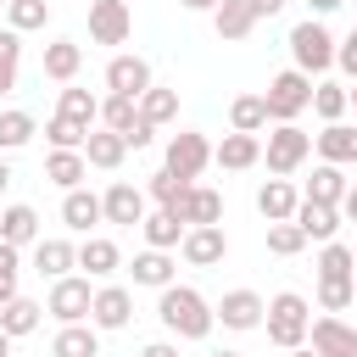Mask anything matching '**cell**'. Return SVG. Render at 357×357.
Returning a JSON list of instances; mask_svg holds the SVG:
<instances>
[{"label": "cell", "instance_id": "cell-47", "mask_svg": "<svg viewBox=\"0 0 357 357\" xmlns=\"http://www.w3.org/2000/svg\"><path fill=\"white\" fill-rule=\"evenodd\" d=\"M335 67H340V73L357 84V28H351L346 39H335Z\"/></svg>", "mask_w": 357, "mask_h": 357}, {"label": "cell", "instance_id": "cell-29", "mask_svg": "<svg viewBox=\"0 0 357 357\" xmlns=\"http://www.w3.org/2000/svg\"><path fill=\"white\" fill-rule=\"evenodd\" d=\"M346 167H335V162H318L312 167V178H307V195L301 201H324V206H340V195H346Z\"/></svg>", "mask_w": 357, "mask_h": 357}, {"label": "cell", "instance_id": "cell-16", "mask_svg": "<svg viewBox=\"0 0 357 357\" xmlns=\"http://www.w3.org/2000/svg\"><path fill=\"white\" fill-rule=\"evenodd\" d=\"M312 151H318V162L351 167L357 162V123H324V134H312Z\"/></svg>", "mask_w": 357, "mask_h": 357}, {"label": "cell", "instance_id": "cell-18", "mask_svg": "<svg viewBox=\"0 0 357 357\" xmlns=\"http://www.w3.org/2000/svg\"><path fill=\"white\" fill-rule=\"evenodd\" d=\"M73 268H78V245L73 240H45V234L33 240V273L39 279H67Z\"/></svg>", "mask_w": 357, "mask_h": 357}, {"label": "cell", "instance_id": "cell-26", "mask_svg": "<svg viewBox=\"0 0 357 357\" xmlns=\"http://www.w3.org/2000/svg\"><path fill=\"white\" fill-rule=\"evenodd\" d=\"M56 117H61V123H73V128H84V134H89V128H95V123H100V100H95V95H89V89H73V84H67V89H61V100H56Z\"/></svg>", "mask_w": 357, "mask_h": 357}, {"label": "cell", "instance_id": "cell-15", "mask_svg": "<svg viewBox=\"0 0 357 357\" xmlns=\"http://www.w3.org/2000/svg\"><path fill=\"white\" fill-rule=\"evenodd\" d=\"M128 318H134V296H128L123 284H100L95 301H89V324H95V329H123Z\"/></svg>", "mask_w": 357, "mask_h": 357}, {"label": "cell", "instance_id": "cell-1", "mask_svg": "<svg viewBox=\"0 0 357 357\" xmlns=\"http://www.w3.org/2000/svg\"><path fill=\"white\" fill-rule=\"evenodd\" d=\"M156 318H162V329L167 335H178V340H206L212 335V301L195 290V284H167L162 296H156Z\"/></svg>", "mask_w": 357, "mask_h": 357}, {"label": "cell", "instance_id": "cell-17", "mask_svg": "<svg viewBox=\"0 0 357 357\" xmlns=\"http://www.w3.org/2000/svg\"><path fill=\"white\" fill-rule=\"evenodd\" d=\"M212 162L218 167H229V173H245V167H257L262 162V134H223V145H212Z\"/></svg>", "mask_w": 357, "mask_h": 357}, {"label": "cell", "instance_id": "cell-37", "mask_svg": "<svg viewBox=\"0 0 357 357\" xmlns=\"http://www.w3.org/2000/svg\"><path fill=\"white\" fill-rule=\"evenodd\" d=\"M312 112H318L324 123H340V117L351 112V95H346V84H312Z\"/></svg>", "mask_w": 357, "mask_h": 357}, {"label": "cell", "instance_id": "cell-12", "mask_svg": "<svg viewBox=\"0 0 357 357\" xmlns=\"http://www.w3.org/2000/svg\"><path fill=\"white\" fill-rule=\"evenodd\" d=\"M307 340H312L318 357H357V329H351L346 318H335V312L312 318V324H307Z\"/></svg>", "mask_w": 357, "mask_h": 357}, {"label": "cell", "instance_id": "cell-25", "mask_svg": "<svg viewBox=\"0 0 357 357\" xmlns=\"http://www.w3.org/2000/svg\"><path fill=\"white\" fill-rule=\"evenodd\" d=\"M50 357H100V329L95 324H61L50 340Z\"/></svg>", "mask_w": 357, "mask_h": 357}, {"label": "cell", "instance_id": "cell-45", "mask_svg": "<svg viewBox=\"0 0 357 357\" xmlns=\"http://www.w3.org/2000/svg\"><path fill=\"white\" fill-rule=\"evenodd\" d=\"M184 190H190V184H184L178 173H167V167H162V173H151V184H145V195H151V201H162V206H173Z\"/></svg>", "mask_w": 357, "mask_h": 357}, {"label": "cell", "instance_id": "cell-40", "mask_svg": "<svg viewBox=\"0 0 357 357\" xmlns=\"http://www.w3.org/2000/svg\"><path fill=\"white\" fill-rule=\"evenodd\" d=\"M6 22H11V33H33L50 22V6L45 0H6Z\"/></svg>", "mask_w": 357, "mask_h": 357}, {"label": "cell", "instance_id": "cell-2", "mask_svg": "<svg viewBox=\"0 0 357 357\" xmlns=\"http://www.w3.org/2000/svg\"><path fill=\"white\" fill-rule=\"evenodd\" d=\"M307 324H312V307H307V296H296V290H279V296L268 301V312H262V329H268V340H273L279 351L307 346Z\"/></svg>", "mask_w": 357, "mask_h": 357}, {"label": "cell", "instance_id": "cell-33", "mask_svg": "<svg viewBox=\"0 0 357 357\" xmlns=\"http://www.w3.org/2000/svg\"><path fill=\"white\" fill-rule=\"evenodd\" d=\"M229 128H234V134H262V128H268L262 95H234V100H229Z\"/></svg>", "mask_w": 357, "mask_h": 357}, {"label": "cell", "instance_id": "cell-21", "mask_svg": "<svg viewBox=\"0 0 357 357\" xmlns=\"http://www.w3.org/2000/svg\"><path fill=\"white\" fill-rule=\"evenodd\" d=\"M61 223H67L73 234H89L95 223H106V218H100V195H95V190H84V184H78V190H67V195H61Z\"/></svg>", "mask_w": 357, "mask_h": 357}, {"label": "cell", "instance_id": "cell-36", "mask_svg": "<svg viewBox=\"0 0 357 357\" xmlns=\"http://www.w3.org/2000/svg\"><path fill=\"white\" fill-rule=\"evenodd\" d=\"M139 117H145L151 128L173 123V117H178V89H162V84H151V89L139 95Z\"/></svg>", "mask_w": 357, "mask_h": 357}, {"label": "cell", "instance_id": "cell-31", "mask_svg": "<svg viewBox=\"0 0 357 357\" xmlns=\"http://www.w3.org/2000/svg\"><path fill=\"white\" fill-rule=\"evenodd\" d=\"M45 178H50V184H61V190H78V184L89 178L84 151H50V156H45Z\"/></svg>", "mask_w": 357, "mask_h": 357}, {"label": "cell", "instance_id": "cell-10", "mask_svg": "<svg viewBox=\"0 0 357 357\" xmlns=\"http://www.w3.org/2000/svg\"><path fill=\"white\" fill-rule=\"evenodd\" d=\"M100 218H106V223H123V229H139V223H145V190L128 184V178L106 184V195H100Z\"/></svg>", "mask_w": 357, "mask_h": 357}, {"label": "cell", "instance_id": "cell-59", "mask_svg": "<svg viewBox=\"0 0 357 357\" xmlns=\"http://www.w3.org/2000/svg\"><path fill=\"white\" fill-rule=\"evenodd\" d=\"M123 6H128V0H123Z\"/></svg>", "mask_w": 357, "mask_h": 357}, {"label": "cell", "instance_id": "cell-28", "mask_svg": "<svg viewBox=\"0 0 357 357\" xmlns=\"http://www.w3.org/2000/svg\"><path fill=\"white\" fill-rule=\"evenodd\" d=\"M173 268H178V262H173L167 251H151V245H145V251L128 262L134 284H145V290H167V284H173Z\"/></svg>", "mask_w": 357, "mask_h": 357}, {"label": "cell", "instance_id": "cell-41", "mask_svg": "<svg viewBox=\"0 0 357 357\" xmlns=\"http://www.w3.org/2000/svg\"><path fill=\"white\" fill-rule=\"evenodd\" d=\"M351 301H357V284H351V279H318V307H324V312L340 318Z\"/></svg>", "mask_w": 357, "mask_h": 357}, {"label": "cell", "instance_id": "cell-3", "mask_svg": "<svg viewBox=\"0 0 357 357\" xmlns=\"http://www.w3.org/2000/svg\"><path fill=\"white\" fill-rule=\"evenodd\" d=\"M262 106H268V123H296V117L312 106V78L296 73V67H284L279 78H268Z\"/></svg>", "mask_w": 357, "mask_h": 357}, {"label": "cell", "instance_id": "cell-19", "mask_svg": "<svg viewBox=\"0 0 357 357\" xmlns=\"http://www.w3.org/2000/svg\"><path fill=\"white\" fill-rule=\"evenodd\" d=\"M307 240H318V245H329L335 234H340V206H324V201H301L296 206V218H290Z\"/></svg>", "mask_w": 357, "mask_h": 357}, {"label": "cell", "instance_id": "cell-39", "mask_svg": "<svg viewBox=\"0 0 357 357\" xmlns=\"http://www.w3.org/2000/svg\"><path fill=\"white\" fill-rule=\"evenodd\" d=\"M318 279H357V257H351V245L329 240V245L318 251Z\"/></svg>", "mask_w": 357, "mask_h": 357}, {"label": "cell", "instance_id": "cell-44", "mask_svg": "<svg viewBox=\"0 0 357 357\" xmlns=\"http://www.w3.org/2000/svg\"><path fill=\"white\" fill-rule=\"evenodd\" d=\"M301 245H307V234H301L296 223H268V251H273V257H296Z\"/></svg>", "mask_w": 357, "mask_h": 357}, {"label": "cell", "instance_id": "cell-49", "mask_svg": "<svg viewBox=\"0 0 357 357\" xmlns=\"http://www.w3.org/2000/svg\"><path fill=\"white\" fill-rule=\"evenodd\" d=\"M284 6H290V0H251V11H257V22H262V17H279Z\"/></svg>", "mask_w": 357, "mask_h": 357}, {"label": "cell", "instance_id": "cell-5", "mask_svg": "<svg viewBox=\"0 0 357 357\" xmlns=\"http://www.w3.org/2000/svg\"><path fill=\"white\" fill-rule=\"evenodd\" d=\"M307 156H312V134L296 128V123H273V134H268V145H262L268 173H273V178H290Z\"/></svg>", "mask_w": 357, "mask_h": 357}, {"label": "cell", "instance_id": "cell-6", "mask_svg": "<svg viewBox=\"0 0 357 357\" xmlns=\"http://www.w3.org/2000/svg\"><path fill=\"white\" fill-rule=\"evenodd\" d=\"M206 162H212V145H206V134H195V128H178V134L167 139V151H162V167L178 173L184 184H195Z\"/></svg>", "mask_w": 357, "mask_h": 357}, {"label": "cell", "instance_id": "cell-27", "mask_svg": "<svg viewBox=\"0 0 357 357\" xmlns=\"http://www.w3.org/2000/svg\"><path fill=\"white\" fill-rule=\"evenodd\" d=\"M0 240H6V245H17V251H22V245H33V240H39V212H33L28 201L6 206V212H0Z\"/></svg>", "mask_w": 357, "mask_h": 357}, {"label": "cell", "instance_id": "cell-35", "mask_svg": "<svg viewBox=\"0 0 357 357\" xmlns=\"http://www.w3.org/2000/svg\"><path fill=\"white\" fill-rule=\"evenodd\" d=\"M39 134V123H33V112H22V106H11V112H0V156L6 151H22L28 139Z\"/></svg>", "mask_w": 357, "mask_h": 357}, {"label": "cell", "instance_id": "cell-13", "mask_svg": "<svg viewBox=\"0 0 357 357\" xmlns=\"http://www.w3.org/2000/svg\"><path fill=\"white\" fill-rule=\"evenodd\" d=\"M134 33V11L123 0H95L89 6V39L95 45H123Z\"/></svg>", "mask_w": 357, "mask_h": 357}, {"label": "cell", "instance_id": "cell-55", "mask_svg": "<svg viewBox=\"0 0 357 357\" xmlns=\"http://www.w3.org/2000/svg\"><path fill=\"white\" fill-rule=\"evenodd\" d=\"M0 357H11V335L6 329H0Z\"/></svg>", "mask_w": 357, "mask_h": 357}, {"label": "cell", "instance_id": "cell-56", "mask_svg": "<svg viewBox=\"0 0 357 357\" xmlns=\"http://www.w3.org/2000/svg\"><path fill=\"white\" fill-rule=\"evenodd\" d=\"M284 357H318V351H312V346H296V351H284Z\"/></svg>", "mask_w": 357, "mask_h": 357}, {"label": "cell", "instance_id": "cell-43", "mask_svg": "<svg viewBox=\"0 0 357 357\" xmlns=\"http://www.w3.org/2000/svg\"><path fill=\"white\" fill-rule=\"evenodd\" d=\"M17 273H22V251L0 240V307L17 301Z\"/></svg>", "mask_w": 357, "mask_h": 357}, {"label": "cell", "instance_id": "cell-24", "mask_svg": "<svg viewBox=\"0 0 357 357\" xmlns=\"http://www.w3.org/2000/svg\"><path fill=\"white\" fill-rule=\"evenodd\" d=\"M78 268H84L89 279H106V273H117V268H123V251H117V240H106V234H89V240L78 245Z\"/></svg>", "mask_w": 357, "mask_h": 357}, {"label": "cell", "instance_id": "cell-51", "mask_svg": "<svg viewBox=\"0 0 357 357\" xmlns=\"http://www.w3.org/2000/svg\"><path fill=\"white\" fill-rule=\"evenodd\" d=\"M139 357H178V346H173V340H151Z\"/></svg>", "mask_w": 357, "mask_h": 357}, {"label": "cell", "instance_id": "cell-61", "mask_svg": "<svg viewBox=\"0 0 357 357\" xmlns=\"http://www.w3.org/2000/svg\"><path fill=\"white\" fill-rule=\"evenodd\" d=\"M351 284H357V279H351Z\"/></svg>", "mask_w": 357, "mask_h": 357}, {"label": "cell", "instance_id": "cell-11", "mask_svg": "<svg viewBox=\"0 0 357 357\" xmlns=\"http://www.w3.org/2000/svg\"><path fill=\"white\" fill-rule=\"evenodd\" d=\"M262 312H268V301H262L257 290H229V296L212 307V318H218L223 329H234V335H245V329H262Z\"/></svg>", "mask_w": 357, "mask_h": 357}, {"label": "cell", "instance_id": "cell-14", "mask_svg": "<svg viewBox=\"0 0 357 357\" xmlns=\"http://www.w3.org/2000/svg\"><path fill=\"white\" fill-rule=\"evenodd\" d=\"M106 89L139 100V95L151 89V61H145V56H112V61H106Z\"/></svg>", "mask_w": 357, "mask_h": 357}, {"label": "cell", "instance_id": "cell-38", "mask_svg": "<svg viewBox=\"0 0 357 357\" xmlns=\"http://www.w3.org/2000/svg\"><path fill=\"white\" fill-rule=\"evenodd\" d=\"M134 123H139V100H128V95H106V100H100V128L128 134Z\"/></svg>", "mask_w": 357, "mask_h": 357}, {"label": "cell", "instance_id": "cell-23", "mask_svg": "<svg viewBox=\"0 0 357 357\" xmlns=\"http://www.w3.org/2000/svg\"><path fill=\"white\" fill-rule=\"evenodd\" d=\"M123 156H128L123 134H112V128H89V139H84V162H89V167L117 173V167H123Z\"/></svg>", "mask_w": 357, "mask_h": 357}, {"label": "cell", "instance_id": "cell-22", "mask_svg": "<svg viewBox=\"0 0 357 357\" xmlns=\"http://www.w3.org/2000/svg\"><path fill=\"white\" fill-rule=\"evenodd\" d=\"M78 67H84V45L78 39H50L45 45V78L50 84H73Z\"/></svg>", "mask_w": 357, "mask_h": 357}, {"label": "cell", "instance_id": "cell-60", "mask_svg": "<svg viewBox=\"0 0 357 357\" xmlns=\"http://www.w3.org/2000/svg\"><path fill=\"white\" fill-rule=\"evenodd\" d=\"M0 6H6V0H0Z\"/></svg>", "mask_w": 357, "mask_h": 357}, {"label": "cell", "instance_id": "cell-20", "mask_svg": "<svg viewBox=\"0 0 357 357\" xmlns=\"http://www.w3.org/2000/svg\"><path fill=\"white\" fill-rule=\"evenodd\" d=\"M296 206H301V195H296V184H290V178H268V184L257 190V212H262L268 223H290V218H296Z\"/></svg>", "mask_w": 357, "mask_h": 357}, {"label": "cell", "instance_id": "cell-7", "mask_svg": "<svg viewBox=\"0 0 357 357\" xmlns=\"http://www.w3.org/2000/svg\"><path fill=\"white\" fill-rule=\"evenodd\" d=\"M89 301H95V290H89V279H50V296H45V312L56 318V324H89Z\"/></svg>", "mask_w": 357, "mask_h": 357}, {"label": "cell", "instance_id": "cell-42", "mask_svg": "<svg viewBox=\"0 0 357 357\" xmlns=\"http://www.w3.org/2000/svg\"><path fill=\"white\" fill-rule=\"evenodd\" d=\"M17 61H22V33H0V95L17 89Z\"/></svg>", "mask_w": 357, "mask_h": 357}, {"label": "cell", "instance_id": "cell-46", "mask_svg": "<svg viewBox=\"0 0 357 357\" xmlns=\"http://www.w3.org/2000/svg\"><path fill=\"white\" fill-rule=\"evenodd\" d=\"M45 134H50V151H84V128H73V123H61V117H50L45 123Z\"/></svg>", "mask_w": 357, "mask_h": 357}, {"label": "cell", "instance_id": "cell-34", "mask_svg": "<svg viewBox=\"0 0 357 357\" xmlns=\"http://www.w3.org/2000/svg\"><path fill=\"white\" fill-rule=\"evenodd\" d=\"M139 234H145V245H151V251H173V245L184 240V223H178L173 212H145Z\"/></svg>", "mask_w": 357, "mask_h": 357}, {"label": "cell", "instance_id": "cell-53", "mask_svg": "<svg viewBox=\"0 0 357 357\" xmlns=\"http://www.w3.org/2000/svg\"><path fill=\"white\" fill-rule=\"evenodd\" d=\"M184 11H218V0H178Z\"/></svg>", "mask_w": 357, "mask_h": 357}, {"label": "cell", "instance_id": "cell-8", "mask_svg": "<svg viewBox=\"0 0 357 357\" xmlns=\"http://www.w3.org/2000/svg\"><path fill=\"white\" fill-rule=\"evenodd\" d=\"M162 212H173L184 229H201V223H223V195L212 190V184H190L173 206H162Z\"/></svg>", "mask_w": 357, "mask_h": 357}, {"label": "cell", "instance_id": "cell-50", "mask_svg": "<svg viewBox=\"0 0 357 357\" xmlns=\"http://www.w3.org/2000/svg\"><path fill=\"white\" fill-rule=\"evenodd\" d=\"M340 218L357 223V184H346V195H340Z\"/></svg>", "mask_w": 357, "mask_h": 357}, {"label": "cell", "instance_id": "cell-58", "mask_svg": "<svg viewBox=\"0 0 357 357\" xmlns=\"http://www.w3.org/2000/svg\"><path fill=\"white\" fill-rule=\"evenodd\" d=\"M346 95H351V106H357V84H351V89H346Z\"/></svg>", "mask_w": 357, "mask_h": 357}, {"label": "cell", "instance_id": "cell-4", "mask_svg": "<svg viewBox=\"0 0 357 357\" xmlns=\"http://www.w3.org/2000/svg\"><path fill=\"white\" fill-rule=\"evenodd\" d=\"M290 56H296V73H329L335 67V33L318 22V17H307V22H296L290 28Z\"/></svg>", "mask_w": 357, "mask_h": 357}, {"label": "cell", "instance_id": "cell-48", "mask_svg": "<svg viewBox=\"0 0 357 357\" xmlns=\"http://www.w3.org/2000/svg\"><path fill=\"white\" fill-rule=\"evenodd\" d=\"M151 139H156V128H151V123H145V117H139V123H134V128H128V134H123V145H128V151H145V145H151Z\"/></svg>", "mask_w": 357, "mask_h": 357}, {"label": "cell", "instance_id": "cell-54", "mask_svg": "<svg viewBox=\"0 0 357 357\" xmlns=\"http://www.w3.org/2000/svg\"><path fill=\"white\" fill-rule=\"evenodd\" d=\"M6 184H11V162L0 156V190H6Z\"/></svg>", "mask_w": 357, "mask_h": 357}, {"label": "cell", "instance_id": "cell-32", "mask_svg": "<svg viewBox=\"0 0 357 357\" xmlns=\"http://www.w3.org/2000/svg\"><path fill=\"white\" fill-rule=\"evenodd\" d=\"M39 324H45V307H39V301H28V296H17V301H6V307H0V329H6L11 340L33 335Z\"/></svg>", "mask_w": 357, "mask_h": 357}, {"label": "cell", "instance_id": "cell-57", "mask_svg": "<svg viewBox=\"0 0 357 357\" xmlns=\"http://www.w3.org/2000/svg\"><path fill=\"white\" fill-rule=\"evenodd\" d=\"M212 357H245V351H229V346H223V351H212Z\"/></svg>", "mask_w": 357, "mask_h": 357}, {"label": "cell", "instance_id": "cell-30", "mask_svg": "<svg viewBox=\"0 0 357 357\" xmlns=\"http://www.w3.org/2000/svg\"><path fill=\"white\" fill-rule=\"evenodd\" d=\"M212 28H218V39H245V33L257 28V11H251V0H218V11H212Z\"/></svg>", "mask_w": 357, "mask_h": 357}, {"label": "cell", "instance_id": "cell-52", "mask_svg": "<svg viewBox=\"0 0 357 357\" xmlns=\"http://www.w3.org/2000/svg\"><path fill=\"white\" fill-rule=\"evenodd\" d=\"M307 6H312V17H318V22H324V17H329V11H340V6H346V0H307Z\"/></svg>", "mask_w": 357, "mask_h": 357}, {"label": "cell", "instance_id": "cell-9", "mask_svg": "<svg viewBox=\"0 0 357 357\" xmlns=\"http://www.w3.org/2000/svg\"><path fill=\"white\" fill-rule=\"evenodd\" d=\"M178 257H184L190 268H218V262L229 257V234H223V223L184 229V240H178Z\"/></svg>", "mask_w": 357, "mask_h": 357}]
</instances>
